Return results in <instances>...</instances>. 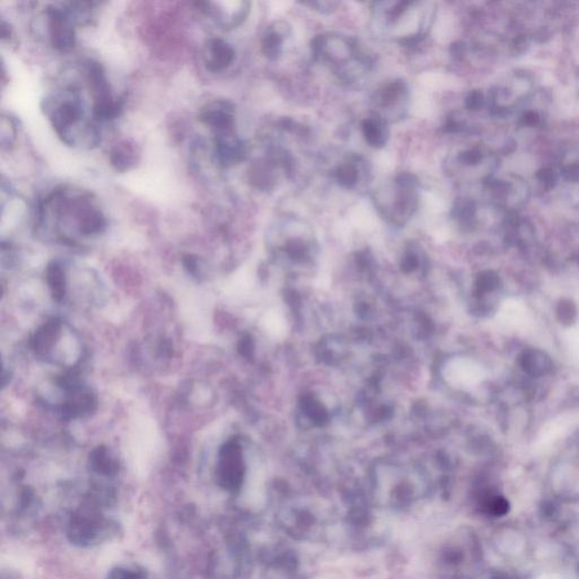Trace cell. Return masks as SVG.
<instances>
[{
	"label": "cell",
	"instance_id": "1f68e13d",
	"mask_svg": "<svg viewBox=\"0 0 579 579\" xmlns=\"http://www.w3.org/2000/svg\"><path fill=\"white\" fill-rule=\"evenodd\" d=\"M520 124L526 127H536L541 125L542 117L538 111L527 110L522 115L520 119Z\"/></svg>",
	"mask_w": 579,
	"mask_h": 579
},
{
	"label": "cell",
	"instance_id": "ffe728a7",
	"mask_svg": "<svg viewBox=\"0 0 579 579\" xmlns=\"http://www.w3.org/2000/svg\"><path fill=\"white\" fill-rule=\"evenodd\" d=\"M60 323L58 320H50L35 332L32 338V346L37 353L46 355L48 351L54 346L57 338L59 337Z\"/></svg>",
	"mask_w": 579,
	"mask_h": 579
},
{
	"label": "cell",
	"instance_id": "83f0119b",
	"mask_svg": "<svg viewBox=\"0 0 579 579\" xmlns=\"http://www.w3.org/2000/svg\"><path fill=\"white\" fill-rule=\"evenodd\" d=\"M464 106L470 111H480L485 106V97L482 91L473 90L465 97Z\"/></svg>",
	"mask_w": 579,
	"mask_h": 579
},
{
	"label": "cell",
	"instance_id": "7402d4cb",
	"mask_svg": "<svg viewBox=\"0 0 579 579\" xmlns=\"http://www.w3.org/2000/svg\"><path fill=\"white\" fill-rule=\"evenodd\" d=\"M488 157V150H485L482 146H471V148L460 150L456 160L460 166L465 168H478L487 161Z\"/></svg>",
	"mask_w": 579,
	"mask_h": 579
},
{
	"label": "cell",
	"instance_id": "5b68a950",
	"mask_svg": "<svg viewBox=\"0 0 579 579\" xmlns=\"http://www.w3.org/2000/svg\"><path fill=\"white\" fill-rule=\"evenodd\" d=\"M410 100V90L406 81L394 79L379 88L373 99V115L385 121H398L406 115Z\"/></svg>",
	"mask_w": 579,
	"mask_h": 579
},
{
	"label": "cell",
	"instance_id": "9c48e42d",
	"mask_svg": "<svg viewBox=\"0 0 579 579\" xmlns=\"http://www.w3.org/2000/svg\"><path fill=\"white\" fill-rule=\"evenodd\" d=\"M214 155L216 162L223 168L235 166L244 162L249 154V145L235 130L214 134Z\"/></svg>",
	"mask_w": 579,
	"mask_h": 579
},
{
	"label": "cell",
	"instance_id": "cb8c5ba5",
	"mask_svg": "<svg viewBox=\"0 0 579 579\" xmlns=\"http://www.w3.org/2000/svg\"><path fill=\"white\" fill-rule=\"evenodd\" d=\"M17 139V122L10 116H3L0 122V143L1 148H13Z\"/></svg>",
	"mask_w": 579,
	"mask_h": 579
},
{
	"label": "cell",
	"instance_id": "44dd1931",
	"mask_svg": "<svg viewBox=\"0 0 579 579\" xmlns=\"http://www.w3.org/2000/svg\"><path fill=\"white\" fill-rule=\"evenodd\" d=\"M47 282L55 300L61 301L66 295V277L63 266L57 262L49 264L46 272Z\"/></svg>",
	"mask_w": 579,
	"mask_h": 579
},
{
	"label": "cell",
	"instance_id": "f546056e",
	"mask_svg": "<svg viewBox=\"0 0 579 579\" xmlns=\"http://www.w3.org/2000/svg\"><path fill=\"white\" fill-rule=\"evenodd\" d=\"M500 279L493 272H484L479 276V288L482 292H491L499 288Z\"/></svg>",
	"mask_w": 579,
	"mask_h": 579
},
{
	"label": "cell",
	"instance_id": "d4e9b609",
	"mask_svg": "<svg viewBox=\"0 0 579 579\" xmlns=\"http://www.w3.org/2000/svg\"><path fill=\"white\" fill-rule=\"evenodd\" d=\"M92 463L101 472H110L112 471L116 465L111 458H109L108 451L104 447H99L92 454Z\"/></svg>",
	"mask_w": 579,
	"mask_h": 579
},
{
	"label": "cell",
	"instance_id": "6da1fadb",
	"mask_svg": "<svg viewBox=\"0 0 579 579\" xmlns=\"http://www.w3.org/2000/svg\"><path fill=\"white\" fill-rule=\"evenodd\" d=\"M313 60L325 63L341 81L353 83L371 67L370 57L357 41L338 33H324L311 41Z\"/></svg>",
	"mask_w": 579,
	"mask_h": 579
},
{
	"label": "cell",
	"instance_id": "4fadbf2b",
	"mask_svg": "<svg viewBox=\"0 0 579 579\" xmlns=\"http://www.w3.org/2000/svg\"><path fill=\"white\" fill-rule=\"evenodd\" d=\"M279 169L283 170L281 163L266 154L264 159L251 163V168L248 169V180L255 188L264 191L271 190L277 181V171Z\"/></svg>",
	"mask_w": 579,
	"mask_h": 579
},
{
	"label": "cell",
	"instance_id": "277c9868",
	"mask_svg": "<svg viewBox=\"0 0 579 579\" xmlns=\"http://www.w3.org/2000/svg\"><path fill=\"white\" fill-rule=\"evenodd\" d=\"M84 72L93 99L92 113L95 121L106 122L118 118L121 113L122 102L113 95L102 65L95 60H86Z\"/></svg>",
	"mask_w": 579,
	"mask_h": 579
},
{
	"label": "cell",
	"instance_id": "8fae6325",
	"mask_svg": "<svg viewBox=\"0 0 579 579\" xmlns=\"http://www.w3.org/2000/svg\"><path fill=\"white\" fill-rule=\"evenodd\" d=\"M242 451L235 442H229L223 446L219 453V475L224 484L230 488L238 487L242 481Z\"/></svg>",
	"mask_w": 579,
	"mask_h": 579
},
{
	"label": "cell",
	"instance_id": "ba28073f",
	"mask_svg": "<svg viewBox=\"0 0 579 579\" xmlns=\"http://www.w3.org/2000/svg\"><path fill=\"white\" fill-rule=\"evenodd\" d=\"M484 182L487 188L491 191L495 204L511 212L524 205L529 197L527 186L516 175H511L502 179L493 178L490 175Z\"/></svg>",
	"mask_w": 579,
	"mask_h": 579
},
{
	"label": "cell",
	"instance_id": "4316f807",
	"mask_svg": "<svg viewBox=\"0 0 579 579\" xmlns=\"http://www.w3.org/2000/svg\"><path fill=\"white\" fill-rule=\"evenodd\" d=\"M558 317L564 324L573 323L576 318V306L570 300L561 301L558 306Z\"/></svg>",
	"mask_w": 579,
	"mask_h": 579
},
{
	"label": "cell",
	"instance_id": "9a60e30c",
	"mask_svg": "<svg viewBox=\"0 0 579 579\" xmlns=\"http://www.w3.org/2000/svg\"><path fill=\"white\" fill-rule=\"evenodd\" d=\"M110 164L118 173L133 169L139 161V150L133 141H120L113 145L109 153Z\"/></svg>",
	"mask_w": 579,
	"mask_h": 579
},
{
	"label": "cell",
	"instance_id": "3957f363",
	"mask_svg": "<svg viewBox=\"0 0 579 579\" xmlns=\"http://www.w3.org/2000/svg\"><path fill=\"white\" fill-rule=\"evenodd\" d=\"M419 186L413 173L396 175L391 185L379 189L373 196L379 213L395 224H404L417 212Z\"/></svg>",
	"mask_w": 579,
	"mask_h": 579
},
{
	"label": "cell",
	"instance_id": "2e32d148",
	"mask_svg": "<svg viewBox=\"0 0 579 579\" xmlns=\"http://www.w3.org/2000/svg\"><path fill=\"white\" fill-rule=\"evenodd\" d=\"M361 132L364 135V141L370 148H385L389 139V122L376 115H373L362 120Z\"/></svg>",
	"mask_w": 579,
	"mask_h": 579
},
{
	"label": "cell",
	"instance_id": "7a4b0ae2",
	"mask_svg": "<svg viewBox=\"0 0 579 579\" xmlns=\"http://www.w3.org/2000/svg\"><path fill=\"white\" fill-rule=\"evenodd\" d=\"M63 97L59 100L46 101V112L58 137L72 146H97L101 141L100 132L97 126L85 120L79 90L69 86Z\"/></svg>",
	"mask_w": 579,
	"mask_h": 579
},
{
	"label": "cell",
	"instance_id": "e0dca14e",
	"mask_svg": "<svg viewBox=\"0 0 579 579\" xmlns=\"http://www.w3.org/2000/svg\"><path fill=\"white\" fill-rule=\"evenodd\" d=\"M97 409V398L90 391H72L63 407V417L67 419L85 417Z\"/></svg>",
	"mask_w": 579,
	"mask_h": 579
},
{
	"label": "cell",
	"instance_id": "5bb4252c",
	"mask_svg": "<svg viewBox=\"0 0 579 579\" xmlns=\"http://www.w3.org/2000/svg\"><path fill=\"white\" fill-rule=\"evenodd\" d=\"M291 35V26L285 21H277L267 28L260 41V50L264 56L271 60L279 58L283 52V44Z\"/></svg>",
	"mask_w": 579,
	"mask_h": 579
},
{
	"label": "cell",
	"instance_id": "d6a6232c",
	"mask_svg": "<svg viewBox=\"0 0 579 579\" xmlns=\"http://www.w3.org/2000/svg\"><path fill=\"white\" fill-rule=\"evenodd\" d=\"M182 263L185 265L186 268L193 275H198L199 273V260L197 257L193 256V255H185L182 257Z\"/></svg>",
	"mask_w": 579,
	"mask_h": 579
},
{
	"label": "cell",
	"instance_id": "603a6c76",
	"mask_svg": "<svg viewBox=\"0 0 579 579\" xmlns=\"http://www.w3.org/2000/svg\"><path fill=\"white\" fill-rule=\"evenodd\" d=\"M476 213L478 212H476L475 204L467 199L456 202L453 208L455 219H458V223L462 226H474L476 222Z\"/></svg>",
	"mask_w": 579,
	"mask_h": 579
},
{
	"label": "cell",
	"instance_id": "7c38bea8",
	"mask_svg": "<svg viewBox=\"0 0 579 579\" xmlns=\"http://www.w3.org/2000/svg\"><path fill=\"white\" fill-rule=\"evenodd\" d=\"M203 59L210 72H219L231 66L235 59V51L231 44L219 38H212L204 46Z\"/></svg>",
	"mask_w": 579,
	"mask_h": 579
},
{
	"label": "cell",
	"instance_id": "30bf717a",
	"mask_svg": "<svg viewBox=\"0 0 579 579\" xmlns=\"http://www.w3.org/2000/svg\"><path fill=\"white\" fill-rule=\"evenodd\" d=\"M198 120L212 129L214 134L235 130V106L224 99L208 101L198 111Z\"/></svg>",
	"mask_w": 579,
	"mask_h": 579
},
{
	"label": "cell",
	"instance_id": "484cf974",
	"mask_svg": "<svg viewBox=\"0 0 579 579\" xmlns=\"http://www.w3.org/2000/svg\"><path fill=\"white\" fill-rule=\"evenodd\" d=\"M561 175L568 182H579V159H570L562 162L560 166Z\"/></svg>",
	"mask_w": 579,
	"mask_h": 579
},
{
	"label": "cell",
	"instance_id": "8992f818",
	"mask_svg": "<svg viewBox=\"0 0 579 579\" xmlns=\"http://www.w3.org/2000/svg\"><path fill=\"white\" fill-rule=\"evenodd\" d=\"M50 43L57 51L72 50L76 43V24L79 23L68 3L50 5L44 10Z\"/></svg>",
	"mask_w": 579,
	"mask_h": 579
},
{
	"label": "cell",
	"instance_id": "4dcf8cb0",
	"mask_svg": "<svg viewBox=\"0 0 579 579\" xmlns=\"http://www.w3.org/2000/svg\"><path fill=\"white\" fill-rule=\"evenodd\" d=\"M302 5L310 7L311 10L322 14H331L335 12L338 3L336 1H304Z\"/></svg>",
	"mask_w": 579,
	"mask_h": 579
},
{
	"label": "cell",
	"instance_id": "52a82bcc",
	"mask_svg": "<svg viewBox=\"0 0 579 579\" xmlns=\"http://www.w3.org/2000/svg\"><path fill=\"white\" fill-rule=\"evenodd\" d=\"M195 5L203 15L223 30L238 28L251 13V3L248 1H203Z\"/></svg>",
	"mask_w": 579,
	"mask_h": 579
},
{
	"label": "cell",
	"instance_id": "ac0fdd59",
	"mask_svg": "<svg viewBox=\"0 0 579 579\" xmlns=\"http://www.w3.org/2000/svg\"><path fill=\"white\" fill-rule=\"evenodd\" d=\"M520 364L529 376H544L552 369V361L548 354L538 349H527L520 354Z\"/></svg>",
	"mask_w": 579,
	"mask_h": 579
},
{
	"label": "cell",
	"instance_id": "f1b7e54d",
	"mask_svg": "<svg viewBox=\"0 0 579 579\" xmlns=\"http://www.w3.org/2000/svg\"><path fill=\"white\" fill-rule=\"evenodd\" d=\"M536 179L544 190H550L557 184L558 175L551 168H543L536 173Z\"/></svg>",
	"mask_w": 579,
	"mask_h": 579
},
{
	"label": "cell",
	"instance_id": "d6986e66",
	"mask_svg": "<svg viewBox=\"0 0 579 579\" xmlns=\"http://www.w3.org/2000/svg\"><path fill=\"white\" fill-rule=\"evenodd\" d=\"M360 164L361 157L357 155H351L340 163L334 171V177L338 185L343 188H355L360 179Z\"/></svg>",
	"mask_w": 579,
	"mask_h": 579
},
{
	"label": "cell",
	"instance_id": "836d02e7",
	"mask_svg": "<svg viewBox=\"0 0 579 579\" xmlns=\"http://www.w3.org/2000/svg\"><path fill=\"white\" fill-rule=\"evenodd\" d=\"M0 32H1V39L3 40H10L12 39L13 28H10V24L5 22L3 19H1V23H0Z\"/></svg>",
	"mask_w": 579,
	"mask_h": 579
}]
</instances>
